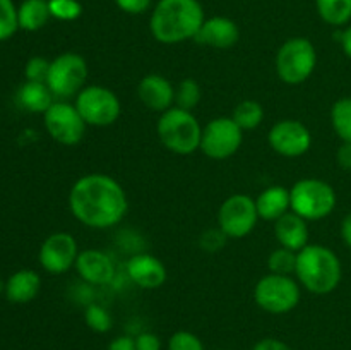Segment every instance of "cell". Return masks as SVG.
Wrapping results in <instances>:
<instances>
[{
	"instance_id": "8d00e7d4",
	"label": "cell",
	"mask_w": 351,
	"mask_h": 350,
	"mask_svg": "<svg viewBox=\"0 0 351 350\" xmlns=\"http://www.w3.org/2000/svg\"><path fill=\"white\" fill-rule=\"evenodd\" d=\"M336 161L343 170L351 172V143H343L336 151Z\"/></svg>"
},
{
	"instance_id": "44dd1931",
	"label": "cell",
	"mask_w": 351,
	"mask_h": 350,
	"mask_svg": "<svg viewBox=\"0 0 351 350\" xmlns=\"http://www.w3.org/2000/svg\"><path fill=\"white\" fill-rule=\"evenodd\" d=\"M41 288V278L33 270H19L5 281V297L12 304H27L36 299Z\"/></svg>"
},
{
	"instance_id": "f1b7e54d",
	"label": "cell",
	"mask_w": 351,
	"mask_h": 350,
	"mask_svg": "<svg viewBox=\"0 0 351 350\" xmlns=\"http://www.w3.org/2000/svg\"><path fill=\"white\" fill-rule=\"evenodd\" d=\"M84 321L88 328L95 333H106L112 329L113 319L112 314L103 305L91 302L84 311Z\"/></svg>"
},
{
	"instance_id": "d4e9b609",
	"label": "cell",
	"mask_w": 351,
	"mask_h": 350,
	"mask_svg": "<svg viewBox=\"0 0 351 350\" xmlns=\"http://www.w3.org/2000/svg\"><path fill=\"white\" fill-rule=\"evenodd\" d=\"M232 119L235 120L237 126L245 132V130H254L263 124L264 108L256 100H243L235 106L232 113Z\"/></svg>"
},
{
	"instance_id": "ba28073f",
	"label": "cell",
	"mask_w": 351,
	"mask_h": 350,
	"mask_svg": "<svg viewBox=\"0 0 351 350\" xmlns=\"http://www.w3.org/2000/svg\"><path fill=\"white\" fill-rule=\"evenodd\" d=\"M88 62L75 51H64L50 60L47 84L55 98H75L88 81Z\"/></svg>"
},
{
	"instance_id": "30bf717a",
	"label": "cell",
	"mask_w": 351,
	"mask_h": 350,
	"mask_svg": "<svg viewBox=\"0 0 351 350\" xmlns=\"http://www.w3.org/2000/svg\"><path fill=\"white\" fill-rule=\"evenodd\" d=\"M243 143V130L232 117H216L202 127L199 150L211 160H228Z\"/></svg>"
},
{
	"instance_id": "4fadbf2b",
	"label": "cell",
	"mask_w": 351,
	"mask_h": 350,
	"mask_svg": "<svg viewBox=\"0 0 351 350\" xmlns=\"http://www.w3.org/2000/svg\"><path fill=\"white\" fill-rule=\"evenodd\" d=\"M267 143L281 156L298 158L312 148V132L300 120L283 119L269 129Z\"/></svg>"
},
{
	"instance_id": "8fae6325",
	"label": "cell",
	"mask_w": 351,
	"mask_h": 350,
	"mask_svg": "<svg viewBox=\"0 0 351 350\" xmlns=\"http://www.w3.org/2000/svg\"><path fill=\"white\" fill-rule=\"evenodd\" d=\"M259 220L256 199L247 194L230 196L218 209V226L228 239H243L250 235Z\"/></svg>"
},
{
	"instance_id": "7bdbcfd3",
	"label": "cell",
	"mask_w": 351,
	"mask_h": 350,
	"mask_svg": "<svg viewBox=\"0 0 351 350\" xmlns=\"http://www.w3.org/2000/svg\"><path fill=\"white\" fill-rule=\"evenodd\" d=\"M218 350H225V349H218Z\"/></svg>"
},
{
	"instance_id": "4dcf8cb0",
	"label": "cell",
	"mask_w": 351,
	"mask_h": 350,
	"mask_svg": "<svg viewBox=\"0 0 351 350\" xmlns=\"http://www.w3.org/2000/svg\"><path fill=\"white\" fill-rule=\"evenodd\" d=\"M50 14L57 21H75L82 14V3L79 0H48Z\"/></svg>"
},
{
	"instance_id": "7c38bea8",
	"label": "cell",
	"mask_w": 351,
	"mask_h": 350,
	"mask_svg": "<svg viewBox=\"0 0 351 350\" xmlns=\"http://www.w3.org/2000/svg\"><path fill=\"white\" fill-rule=\"evenodd\" d=\"M43 124L51 139L64 146H75L81 143L88 127L75 105H71L65 100L55 102L43 113Z\"/></svg>"
},
{
	"instance_id": "f35d334b",
	"label": "cell",
	"mask_w": 351,
	"mask_h": 350,
	"mask_svg": "<svg viewBox=\"0 0 351 350\" xmlns=\"http://www.w3.org/2000/svg\"><path fill=\"white\" fill-rule=\"evenodd\" d=\"M108 350H136V338L127 335L117 336L110 342Z\"/></svg>"
},
{
	"instance_id": "8992f818",
	"label": "cell",
	"mask_w": 351,
	"mask_h": 350,
	"mask_svg": "<svg viewBox=\"0 0 351 350\" xmlns=\"http://www.w3.org/2000/svg\"><path fill=\"white\" fill-rule=\"evenodd\" d=\"M276 74L285 84L298 86L317 67V51L308 38L295 36L285 41L276 54Z\"/></svg>"
},
{
	"instance_id": "9c48e42d",
	"label": "cell",
	"mask_w": 351,
	"mask_h": 350,
	"mask_svg": "<svg viewBox=\"0 0 351 350\" xmlns=\"http://www.w3.org/2000/svg\"><path fill=\"white\" fill-rule=\"evenodd\" d=\"M74 105L84 119L86 126L91 127L113 126L122 115V103L119 96L106 86H86L75 96Z\"/></svg>"
},
{
	"instance_id": "e575fe53",
	"label": "cell",
	"mask_w": 351,
	"mask_h": 350,
	"mask_svg": "<svg viewBox=\"0 0 351 350\" xmlns=\"http://www.w3.org/2000/svg\"><path fill=\"white\" fill-rule=\"evenodd\" d=\"M113 2H115V5L119 7L122 12L139 16V14H144L146 10H149L153 0H113Z\"/></svg>"
},
{
	"instance_id": "d590c367",
	"label": "cell",
	"mask_w": 351,
	"mask_h": 350,
	"mask_svg": "<svg viewBox=\"0 0 351 350\" xmlns=\"http://www.w3.org/2000/svg\"><path fill=\"white\" fill-rule=\"evenodd\" d=\"M136 350H161V340L156 333L144 331L136 336Z\"/></svg>"
},
{
	"instance_id": "ac0fdd59",
	"label": "cell",
	"mask_w": 351,
	"mask_h": 350,
	"mask_svg": "<svg viewBox=\"0 0 351 350\" xmlns=\"http://www.w3.org/2000/svg\"><path fill=\"white\" fill-rule=\"evenodd\" d=\"M204 47L228 50L235 47L240 40V30L233 19L226 16H213L202 23L201 30L194 38Z\"/></svg>"
},
{
	"instance_id": "83f0119b",
	"label": "cell",
	"mask_w": 351,
	"mask_h": 350,
	"mask_svg": "<svg viewBox=\"0 0 351 350\" xmlns=\"http://www.w3.org/2000/svg\"><path fill=\"white\" fill-rule=\"evenodd\" d=\"M297 254L295 250L287 249V247H278L267 257V268L269 273L276 275H295L297 270Z\"/></svg>"
},
{
	"instance_id": "7402d4cb",
	"label": "cell",
	"mask_w": 351,
	"mask_h": 350,
	"mask_svg": "<svg viewBox=\"0 0 351 350\" xmlns=\"http://www.w3.org/2000/svg\"><path fill=\"white\" fill-rule=\"evenodd\" d=\"M16 98L21 108L31 113H45L55 103V96L47 82L26 81L19 88Z\"/></svg>"
},
{
	"instance_id": "ffe728a7",
	"label": "cell",
	"mask_w": 351,
	"mask_h": 350,
	"mask_svg": "<svg viewBox=\"0 0 351 350\" xmlns=\"http://www.w3.org/2000/svg\"><path fill=\"white\" fill-rule=\"evenodd\" d=\"M257 213L264 222H276L288 211H291L290 189L283 185H269L256 198Z\"/></svg>"
},
{
	"instance_id": "9a60e30c",
	"label": "cell",
	"mask_w": 351,
	"mask_h": 350,
	"mask_svg": "<svg viewBox=\"0 0 351 350\" xmlns=\"http://www.w3.org/2000/svg\"><path fill=\"white\" fill-rule=\"evenodd\" d=\"M127 275L137 287L144 290H156L163 287L168 277L163 261L147 253L134 254L127 261Z\"/></svg>"
},
{
	"instance_id": "e0dca14e",
	"label": "cell",
	"mask_w": 351,
	"mask_h": 350,
	"mask_svg": "<svg viewBox=\"0 0 351 350\" xmlns=\"http://www.w3.org/2000/svg\"><path fill=\"white\" fill-rule=\"evenodd\" d=\"M141 103L151 112L163 113L175 106V86L161 74H146L137 84Z\"/></svg>"
},
{
	"instance_id": "5b68a950",
	"label": "cell",
	"mask_w": 351,
	"mask_h": 350,
	"mask_svg": "<svg viewBox=\"0 0 351 350\" xmlns=\"http://www.w3.org/2000/svg\"><path fill=\"white\" fill-rule=\"evenodd\" d=\"M336 191L321 178H300L290 189L291 211L307 222H321L336 208Z\"/></svg>"
},
{
	"instance_id": "cb8c5ba5",
	"label": "cell",
	"mask_w": 351,
	"mask_h": 350,
	"mask_svg": "<svg viewBox=\"0 0 351 350\" xmlns=\"http://www.w3.org/2000/svg\"><path fill=\"white\" fill-rule=\"evenodd\" d=\"M315 7L329 26L341 27L351 21V0H315Z\"/></svg>"
},
{
	"instance_id": "4316f807",
	"label": "cell",
	"mask_w": 351,
	"mask_h": 350,
	"mask_svg": "<svg viewBox=\"0 0 351 350\" xmlns=\"http://www.w3.org/2000/svg\"><path fill=\"white\" fill-rule=\"evenodd\" d=\"M202 89L195 79L185 78L175 88V106L192 112L201 103Z\"/></svg>"
},
{
	"instance_id": "3957f363",
	"label": "cell",
	"mask_w": 351,
	"mask_h": 350,
	"mask_svg": "<svg viewBox=\"0 0 351 350\" xmlns=\"http://www.w3.org/2000/svg\"><path fill=\"white\" fill-rule=\"evenodd\" d=\"M298 283L315 295H328L339 287L343 266L338 254L321 244H308L297 254Z\"/></svg>"
},
{
	"instance_id": "7a4b0ae2",
	"label": "cell",
	"mask_w": 351,
	"mask_h": 350,
	"mask_svg": "<svg viewBox=\"0 0 351 350\" xmlns=\"http://www.w3.org/2000/svg\"><path fill=\"white\" fill-rule=\"evenodd\" d=\"M204 21L199 0H158L149 17V30L158 43L178 45L194 40Z\"/></svg>"
},
{
	"instance_id": "d6986e66",
	"label": "cell",
	"mask_w": 351,
	"mask_h": 350,
	"mask_svg": "<svg viewBox=\"0 0 351 350\" xmlns=\"http://www.w3.org/2000/svg\"><path fill=\"white\" fill-rule=\"evenodd\" d=\"M307 220L298 216L297 213L288 211L281 218L274 222V235L280 242L281 247L287 249L302 250L304 247L308 246V225Z\"/></svg>"
},
{
	"instance_id": "277c9868",
	"label": "cell",
	"mask_w": 351,
	"mask_h": 350,
	"mask_svg": "<svg viewBox=\"0 0 351 350\" xmlns=\"http://www.w3.org/2000/svg\"><path fill=\"white\" fill-rule=\"evenodd\" d=\"M156 134L168 151L187 156L201 148L202 126L192 112L171 106L158 119Z\"/></svg>"
},
{
	"instance_id": "ab89813d",
	"label": "cell",
	"mask_w": 351,
	"mask_h": 350,
	"mask_svg": "<svg viewBox=\"0 0 351 350\" xmlns=\"http://www.w3.org/2000/svg\"><path fill=\"white\" fill-rule=\"evenodd\" d=\"M339 43H341L343 51L348 58H351V24L341 31V36H339Z\"/></svg>"
},
{
	"instance_id": "603a6c76",
	"label": "cell",
	"mask_w": 351,
	"mask_h": 350,
	"mask_svg": "<svg viewBox=\"0 0 351 350\" xmlns=\"http://www.w3.org/2000/svg\"><path fill=\"white\" fill-rule=\"evenodd\" d=\"M50 7L48 0H24L17 7V21H19V30L24 31H40L45 24L50 21Z\"/></svg>"
},
{
	"instance_id": "60d3db41",
	"label": "cell",
	"mask_w": 351,
	"mask_h": 350,
	"mask_svg": "<svg viewBox=\"0 0 351 350\" xmlns=\"http://www.w3.org/2000/svg\"><path fill=\"white\" fill-rule=\"evenodd\" d=\"M341 239L351 249V213H348L341 222Z\"/></svg>"
},
{
	"instance_id": "836d02e7",
	"label": "cell",
	"mask_w": 351,
	"mask_h": 350,
	"mask_svg": "<svg viewBox=\"0 0 351 350\" xmlns=\"http://www.w3.org/2000/svg\"><path fill=\"white\" fill-rule=\"evenodd\" d=\"M226 240H228V237L218 226V229L206 230L199 239V244H201V249L208 250V253H216V250H221L225 247Z\"/></svg>"
},
{
	"instance_id": "d6a6232c",
	"label": "cell",
	"mask_w": 351,
	"mask_h": 350,
	"mask_svg": "<svg viewBox=\"0 0 351 350\" xmlns=\"http://www.w3.org/2000/svg\"><path fill=\"white\" fill-rule=\"evenodd\" d=\"M48 71H50V60L45 57H31L24 67V75H26V81L47 82Z\"/></svg>"
},
{
	"instance_id": "5bb4252c",
	"label": "cell",
	"mask_w": 351,
	"mask_h": 350,
	"mask_svg": "<svg viewBox=\"0 0 351 350\" xmlns=\"http://www.w3.org/2000/svg\"><path fill=\"white\" fill-rule=\"evenodd\" d=\"M79 256L77 240L67 232H55L43 240L38 253L41 268L50 275H64L75 264Z\"/></svg>"
},
{
	"instance_id": "6da1fadb",
	"label": "cell",
	"mask_w": 351,
	"mask_h": 350,
	"mask_svg": "<svg viewBox=\"0 0 351 350\" xmlns=\"http://www.w3.org/2000/svg\"><path fill=\"white\" fill-rule=\"evenodd\" d=\"M69 208L79 223L89 229H110L127 215L129 199L117 178L106 174H86L69 192Z\"/></svg>"
},
{
	"instance_id": "1f68e13d",
	"label": "cell",
	"mask_w": 351,
	"mask_h": 350,
	"mask_svg": "<svg viewBox=\"0 0 351 350\" xmlns=\"http://www.w3.org/2000/svg\"><path fill=\"white\" fill-rule=\"evenodd\" d=\"M168 350H206V347L197 335L187 329H180L170 336Z\"/></svg>"
},
{
	"instance_id": "484cf974",
	"label": "cell",
	"mask_w": 351,
	"mask_h": 350,
	"mask_svg": "<svg viewBox=\"0 0 351 350\" xmlns=\"http://www.w3.org/2000/svg\"><path fill=\"white\" fill-rule=\"evenodd\" d=\"M331 124L343 143H351V98L345 96L335 102L331 108Z\"/></svg>"
},
{
	"instance_id": "52a82bcc",
	"label": "cell",
	"mask_w": 351,
	"mask_h": 350,
	"mask_svg": "<svg viewBox=\"0 0 351 350\" xmlns=\"http://www.w3.org/2000/svg\"><path fill=\"white\" fill-rule=\"evenodd\" d=\"M300 283L290 275L269 273L254 287V301L269 314H287L300 304Z\"/></svg>"
},
{
	"instance_id": "2e32d148",
	"label": "cell",
	"mask_w": 351,
	"mask_h": 350,
	"mask_svg": "<svg viewBox=\"0 0 351 350\" xmlns=\"http://www.w3.org/2000/svg\"><path fill=\"white\" fill-rule=\"evenodd\" d=\"M74 268L79 277L88 285H108L115 278L113 259L99 249L81 250Z\"/></svg>"
},
{
	"instance_id": "f546056e",
	"label": "cell",
	"mask_w": 351,
	"mask_h": 350,
	"mask_svg": "<svg viewBox=\"0 0 351 350\" xmlns=\"http://www.w3.org/2000/svg\"><path fill=\"white\" fill-rule=\"evenodd\" d=\"M19 30L17 7L14 0H0V41H5Z\"/></svg>"
},
{
	"instance_id": "b9f144b4",
	"label": "cell",
	"mask_w": 351,
	"mask_h": 350,
	"mask_svg": "<svg viewBox=\"0 0 351 350\" xmlns=\"http://www.w3.org/2000/svg\"><path fill=\"white\" fill-rule=\"evenodd\" d=\"M3 290H5V283H3V281L0 280V294H2Z\"/></svg>"
},
{
	"instance_id": "74e56055",
	"label": "cell",
	"mask_w": 351,
	"mask_h": 350,
	"mask_svg": "<svg viewBox=\"0 0 351 350\" xmlns=\"http://www.w3.org/2000/svg\"><path fill=\"white\" fill-rule=\"evenodd\" d=\"M252 350H293V349L278 338H263L254 345Z\"/></svg>"
}]
</instances>
